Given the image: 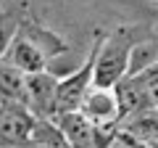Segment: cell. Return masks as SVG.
I'll return each mask as SVG.
<instances>
[{"label":"cell","instance_id":"6da1fadb","mask_svg":"<svg viewBox=\"0 0 158 148\" xmlns=\"http://www.w3.org/2000/svg\"><path fill=\"white\" fill-rule=\"evenodd\" d=\"M132 53H135V40H132L129 29L118 27L116 32L103 34L95 58V85L116 87L129 74Z\"/></svg>","mask_w":158,"mask_h":148},{"label":"cell","instance_id":"7a4b0ae2","mask_svg":"<svg viewBox=\"0 0 158 148\" xmlns=\"http://www.w3.org/2000/svg\"><path fill=\"white\" fill-rule=\"evenodd\" d=\"M100 37H103V34L98 32L95 40H92L90 53H87V58H85V63H82L77 72L61 77V82H58V93H56V111H53V116L82 108L85 95L90 93V87L95 85V58H98V48H100Z\"/></svg>","mask_w":158,"mask_h":148},{"label":"cell","instance_id":"3957f363","mask_svg":"<svg viewBox=\"0 0 158 148\" xmlns=\"http://www.w3.org/2000/svg\"><path fill=\"white\" fill-rule=\"evenodd\" d=\"M34 122H37V114L27 103L0 101V143H6V146L29 143Z\"/></svg>","mask_w":158,"mask_h":148},{"label":"cell","instance_id":"277c9868","mask_svg":"<svg viewBox=\"0 0 158 148\" xmlns=\"http://www.w3.org/2000/svg\"><path fill=\"white\" fill-rule=\"evenodd\" d=\"M82 111L103 130H113L121 122V106H118V95L113 87L106 85H92L90 93L82 101Z\"/></svg>","mask_w":158,"mask_h":148},{"label":"cell","instance_id":"5b68a950","mask_svg":"<svg viewBox=\"0 0 158 148\" xmlns=\"http://www.w3.org/2000/svg\"><path fill=\"white\" fill-rule=\"evenodd\" d=\"M56 122L58 127L63 130V135H66V143L69 146H100V135H111L113 130H103V127H98L95 122L90 119V116L82 111V108H77V111H66V114H56Z\"/></svg>","mask_w":158,"mask_h":148},{"label":"cell","instance_id":"8992f818","mask_svg":"<svg viewBox=\"0 0 158 148\" xmlns=\"http://www.w3.org/2000/svg\"><path fill=\"white\" fill-rule=\"evenodd\" d=\"M3 56L11 63H16L19 69H24L27 74H32V72H42V69L48 66L50 50H45V45H42L34 34L21 32V34H16V37L8 42V48H6Z\"/></svg>","mask_w":158,"mask_h":148},{"label":"cell","instance_id":"52a82bcc","mask_svg":"<svg viewBox=\"0 0 158 148\" xmlns=\"http://www.w3.org/2000/svg\"><path fill=\"white\" fill-rule=\"evenodd\" d=\"M58 82L61 77L50 72H32L27 77V93H29V108L37 116H53L56 111V93H58Z\"/></svg>","mask_w":158,"mask_h":148},{"label":"cell","instance_id":"ba28073f","mask_svg":"<svg viewBox=\"0 0 158 148\" xmlns=\"http://www.w3.org/2000/svg\"><path fill=\"white\" fill-rule=\"evenodd\" d=\"M27 77L29 74L24 69H19L16 63H11L6 56H0V101H19L27 103ZM29 106V103H27Z\"/></svg>","mask_w":158,"mask_h":148},{"label":"cell","instance_id":"9c48e42d","mask_svg":"<svg viewBox=\"0 0 158 148\" xmlns=\"http://www.w3.org/2000/svg\"><path fill=\"white\" fill-rule=\"evenodd\" d=\"M137 77H140V82H142V87H145L150 103H153V106H158V61L150 63V66H145Z\"/></svg>","mask_w":158,"mask_h":148},{"label":"cell","instance_id":"30bf717a","mask_svg":"<svg viewBox=\"0 0 158 148\" xmlns=\"http://www.w3.org/2000/svg\"><path fill=\"white\" fill-rule=\"evenodd\" d=\"M156 3H158V0H156Z\"/></svg>","mask_w":158,"mask_h":148}]
</instances>
